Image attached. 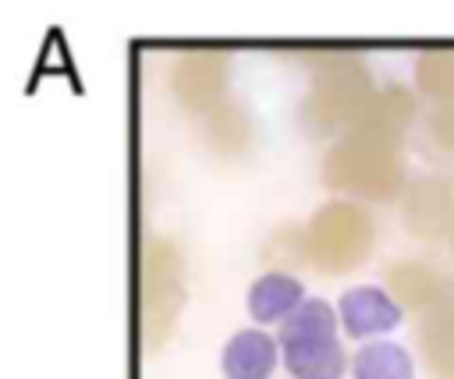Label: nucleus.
I'll return each mask as SVG.
<instances>
[{"instance_id":"nucleus-1","label":"nucleus","mask_w":454,"mask_h":379,"mask_svg":"<svg viewBox=\"0 0 454 379\" xmlns=\"http://www.w3.org/2000/svg\"><path fill=\"white\" fill-rule=\"evenodd\" d=\"M323 181L340 191H358L369 198H390L401 188V152L397 135L351 128L326 156Z\"/></svg>"},{"instance_id":"nucleus-2","label":"nucleus","mask_w":454,"mask_h":379,"mask_svg":"<svg viewBox=\"0 0 454 379\" xmlns=\"http://www.w3.org/2000/svg\"><path fill=\"white\" fill-rule=\"evenodd\" d=\"M372 248V216L355 202H326L305 230V259L326 273L358 266Z\"/></svg>"},{"instance_id":"nucleus-3","label":"nucleus","mask_w":454,"mask_h":379,"mask_svg":"<svg viewBox=\"0 0 454 379\" xmlns=\"http://www.w3.org/2000/svg\"><path fill=\"white\" fill-rule=\"evenodd\" d=\"M372 99L369 71L358 57H330L319 64L309 99H305V120L319 131H333L344 120H358L362 110Z\"/></svg>"},{"instance_id":"nucleus-4","label":"nucleus","mask_w":454,"mask_h":379,"mask_svg":"<svg viewBox=\"0 0 454 379\" xmlns=\"http://www.w3.org/2000/svg\"><path fill=\"white\" fill-rule=\"evenodd\" d=\"M181 308V259L174 244L153 241L142 255V333L156 347L177 319Z\"/></svg>"},{"instance_id":"nucleus-5","label":"nucleus","mask_w":454,"mask_h":379,"mask_svg":"<svg viewBox=\"0 0 454 379\" xmlns=\"http://www.w3.org/2000/svg\"><path fill=\"white\" fill-rule=\"evenodd\" d=\"M337 315H340V326L348 336L355 340H369V336H380V333H390L397 329L401 322V301L383 290V287H372V283H358V287H348L337 301Z\"/></svg>"},{"instance_id":"nucleus-6","label":"nucleus","mask_w":454,"mask_h":379,"mask_svg":"<svg viewBox=\"0 0 454 379\" xmlns=\"http://www.w3.org/2000/svg\"><path fill=\"white\" fill-rule=\"evenodd\" d=\"M223 78H227V57L213 50H199V53H184L174 64L170 85L188 110L213 113L223 96Z\"/></svg>"},{"instance_id":"nucleus-7","label":"nucleus","mask_w":454,"mask_h":379,"mask_svg":"<svg viewBox=\"0 0 454 379\" xmlns=\"http://www.w3.org/2000/svg\"><path fill=\"white\" fill-rule=\"evenodd\" d=\"M277 354H280V340L252 326V329H238L223 344L220 368L227 379H270L277 368Z\"/></svg>"},{"instance_id":"nucleus-8","label":"nucleus","mask_w":454,"mask_h":379,"mask_svg":"<svg viewBox=\"0 0 454 379\" xmlns=\"http://www.w3.org/2000/svg\"><path fill=\"white\" fill-rule=\"evenodd\" d=\"M305 301V287L298 276L284 273V269H270L262 276H255V283L245 294V308L248 315L266 326V322H284L298 305Z\"/></svg>"},{"instance_id":"nucleus-9","label":"nucleus","mask_w":454,"mask_h":379,"mask_svg":"<svg viewBox=\"0 0 454 379\" xmlns=\"http://www.w3.org/2000/svg\"><path fill=\"white\" fill-rule=\"evenodd\" d=\"M404 220L419 237H440L454 220V195L443 181H419L404 195Z\"/></svg>"},{"instance_id":"nucleus-10","label":"nucleus","mask_w":454,"mask_h":379,"mask_svg":"<svg viewBox=\"0 0 454 379\" xmlns=\"http://www.w3.org/2000/svg\"><path fill=\"white\" fill-rule=\"evenodd\" d=\"M280 347H284V368L294 379H340L348 368V358L337 336L298 340V344H280Z\"/></svg>"},{"instance_id":"nucleus-11","label":"nucleus","mask_w":454,"mask_h":379,"mask_svg":"<svg viewBox=\"0 0 454 379\" xmlns=\"http://www.w3.org/2000/svg\"><path fill=\"white\" fill-rule=\"evenodd\" d=\"M419 340L426 358L433 361L440 379H454V290L426 312L422 326H419Z\"/></svg>"},{"instance_id":"nucleus-12","label":"nucleus","mask_w":454,"mask_h":379,"mask_svg":"<svg viewBox=\"0 0 454 379\" xmlns=\"http://www.w3.org/2000/svg\"><path fill=\"white\" fill-rule=\"evenodd\" d=\"M355 379H415L411 354L394 340H369L351 358Z\"/></svg>"},{"instance_id":"nucleus-13","label":"nucleus","mask_w":454,"mask_h":379,"mask_svg":"<svg viewBox=\"0 0 454 379\" xmlns=\"http://www.w3.org/2000/svg\"><path fill=\"white\" fill-rule=\"evenodd\" d=\"M390 287H394L401 305H411V308H422V312L436 308L450 294L447 283L440 280V273L426 269L422 262H397V266H390Z\"/></svg>"},{"instance_id":"nucleus-14","label":"nucleus","mask_w":454,"mask_h":379,"mask_svg":"<svg viewBox=\"0 0 454 379\" xmlns=\"http://www.w3.org/2000/svg\"><path fill=\"white\" fill-rule=\"evenodd\" d=\"M340 315L330 301L323 298H305L284 322H280V344H298V340H326L337 336Z\"/></svg>"},{"instance_id":"nucleus-15","label":"nucleus","mask_w":454,"mask_h":379,"mask_svg":"<svg viewBox=\"0 0 454 379\" xmlns=\"http://www.w3.org/2000/svg\"><path fill=\"white\" fill-rule=\"evenodd\" d=\"M415 74H419L422 92H429L433 99L454 103V50H433L419 57Z\"/></svg>"},{"instance_id":"nucleus-16","label":"nucleus","mask_w":454,"mask_h":379,"mask_svg":"<svg viewBox=\"0 0 454 379\" xmlns=\"http://www.w3.org/2000/svg\"><path fill=\"white\" fill-rule=\"evenodd\" d=\"M209 138L216 142V149L234 152V149H241L245 138H248V120H245L231 103H220V106L209 113Z\"/></svg>"},{"instance_id":"nucleus-17","label":"nucleus","mask_w":454,"mask_h":379,"mask_svg":"<svg viewBox=\"0 0 454 379\" xmlns=\"http://www.w3.org/2000/svg\"><path fill=\"white\" fill-rule=\"evenodd\" d=\"M429 128H433L436 145H443L447 152H454V103H443V106L433 113Z\"/></svg>"},{"instance_id":"nucleus-18","label":"nucleus","mask_w":454,"mask_h":379,"mask_svg":"<svg viewBox=\"0 0 454 379\" xmlns=\"http://www.w3.org/2000/svg\"><path fill=\"white\" fill-rule=\"evenodd\" d=\"M447 237H450V248H454V220H450V230H447Z\"/></svg>"}]
</instances>
